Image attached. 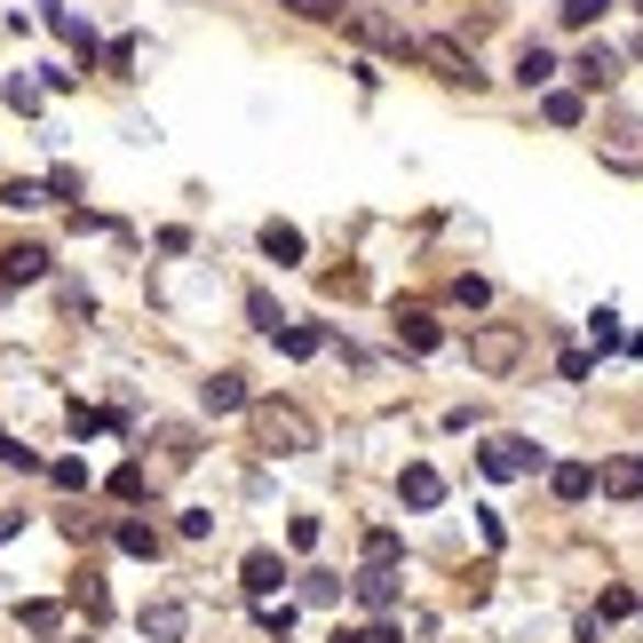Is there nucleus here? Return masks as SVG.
Listing matches in <instances>:
<instances>
[{
    "label": "nucleus",
    "mask_w": 643,
    "mask_h": 643,
    "mask_svg": "<svg viewBox=\"0 0 643 643\" xmlns=\"http://www.w3.org/2000/svg\"><path fill=\"white\" fill-rule=\"evenodd\" d=\"M247 421H255V445H262V453H311V445H318V421L302 414V405L262 397V405H247Z\"/></svg>",
    "instance_id": "nucleus-1"
},
{
    "label": "nucleus",
    "mask_w": 643,
    "mask_h": 643,
    "mask_svg": "<svg viewBox=\"0 0 643 643\" xmlns=\"http://www.w3.org/2000/svg\"><path fill=\"white\" fill-rule=\"evenodd\" d=\"M485 477H540V469H549V453L532 445V437H485Z\"/></svg>",
    "instance_id": "nucleus-2"
},
{
    "label": "nucleus",
    "mask_w": 643,
    "mask_h": 643,
    "mask_svg": "<svg viewBox=\"0 0 643 643\" xmlns=\"http://www.w3.org/2000/svg\"><path fill=\"white\" fill-rule=\"evenodd\" d=\"M524 358V334L517 326H469V365H485V374H509Z\"/></svg>",
    "instance_id": "nucleus-3"
},
{
    "label": "nucleus",
    "mask_w": 643,
    "mask_h": 643,
    "mask_svg": "<svg viewBox=\"0 0 643 643\" xmlns=\"http://www.w3.org/2000/svg\"><path fill=\"white\" fill-rule=\"evenodd\" d=\"M414 56H421V64H437V80H453V88H485V72H477V56H461L453 41H421Z\"/></svg>",
    "instance_id": "nucleus-4"
},
{
    "label": "nucleus",
    "mask_w": 643,
    "mask_h": 643,
    "mask_svg": "<svg viewBox=\"0 0 643 643\" xmlns=\"http://www.w3.org/2000/svg\"><path fill=\"white\" fill-rule=\"evenodd\" d=\"M41 16H48V32H64V41H72V56H80V64H95V56H104L95 24H80L72 9H64V0H41Z\"/></svg>",
    "instance_id": "nucleus-5"
},
{
    "label": "nucleus",
    "mask_w": 643,
    "mask_h": 643,
    "mask_svg": "<svg viewBox=\"0 0 643 643\" xmlns=\"http://www.w3.org/2000/svg\"><path fill=\"white\" fill-rule=\"evenodd\" d=\"M342 24L358 32V41H365V48H390V56H414V48H421V41H405V32H397L390 16H374V9H350Z\"/></svg>",
    "instance_id": "nucleus-6"
},
{
    "label": "nucleus",
    "mask_w": 643,
    "mask_h": 643,
    "mask_svg": "<svg viewBox=\"0 0 643 643\" xmlns=\"http://www.w3.org/2000/svg\"><path fill=\"white\" fill-rule=\"evenodd\" d=\"M397 493H405V509H437V500H445V477H437L429 461H414V469L397 477Z\"/></svg>",
    "instance_id": "nucleus-7"
},
{
    "label": "nucleus",
    "mask_w": 643,
    "mask_h": 643,
    "mask_svg": "<svg viewBox=\"0 0 643 643\" xmlns=\"http://www.w3.org/2000/svg\"><path fill=\"white\" fill-rule=\"evenodd\" d=\"M572 80H580V88H612V80H620V56L596 41V48H580V56H572Z\"/></svg>",
    "instance_id": "nucleus-8"
},
{
    "label": "nucleus",
    "mask_w": 643,
    "mask_h": 643,
    "mask_svg": "<svg viewBox=\"0 0 643 643\" xmlns=\"http://www.w3.org/2000/svg\"><path fill=\"white\" fill-rule=\"evenodd\" d=\"M32 279H48V247H9L0 255V286H32Z\"/></svg>",
    "instance_id": "nucleus-9"
},
{
    "label": "nucleus",
    "mask_w": 643,
    "mask_h": 643,
    "mask_svg": "<svg viewBox=\"0 0 643 643\" xmlns=\"http://www.w3.org/2000/svg\"><path fill=\"white\" fill-rule=\"evenodd\" d=\"M596 485H603V477H596L588 461H556V469H549V493H556V500H588Z\"/></svg>",
    "instance_id": "nucleus-10"
},
{
    "label": "nucleus",
    "mask_w": 643,
    "mask_h": 643,
    "mask_svg": "<svg viewBox=\"0 0 643 643\" xmlns=\"http://www.w3.org/2000/svg\"><path fill=\"white\" fill-rule=\"evenodd\" d=\"M239 580H247V596H262V603H270V596H279V580H286V564L270 556V549H255V556L239 564Z\"/></svg>",
    "instance_id": "nucleus-11"
},
{
    "label": "nucleus",
    "mask_w": 643,
    "mask_h": 643,
    "mask_svg": "<svg viewBox=\"0 0 643 643\" xmlns=\"http://www.w3.org/2000/svg\"><path fill=\"white\" fill-rule=\"evenodd\" d=\"M358 603H365V612H390V603H397V572L390 564H365L358 572Z\"/></svg>",
    "instance_id": "nucleus-12"
},
{
    "label": "nucleus",
    "mask_w": 643,
    "mask_h": 643,
    "mask_svg": "<svg viewBox=\"0 0 643 643\" xmlns=\"http://www.w3.org/2000/svg\"><path fill=\"white\" fill-rule=\"evenodd\" d=\"M397 342L414 350V358H429L437 342H445V334H437V318H429V311H397Z\"/></svg>",
    "instance_id": "nucleus-13"
},
{
    "label": "nucleus",
    "mask_w": 643,
    "mask_h": 643,
    "mask_svg": "<svg viewBox=\"0 0 643 643\" xmlns=\"http://www.w3.org/2000/svg\"><path fill=\"white\" fill-rule=\"evenodd\" d=\"M262 255H270V262H302V255H311V239H302L294 223H262Z\"/></svg>",
    "instance_id": "nucleus-14"
},
{
    "label": "nucleus",
    "mask_w": 643,
    "mask_h": 643,
    "mask_svg": "<svg viewBox=\"0 0 643 643\" xmlns=\"http://www.w3.org/2000/svg\"><path fill=\"white\" fill-rule=\"evenodd\" d=\"M603 493H612V500H635V493H643V453H628V461L603 469Z\"/></svg>",
    "instance_id": "nucleus-15"
},
{
    "label": "nucleus",
    "mask_w": 643,
    "mask_h": 643,
    "mask_svg": "<svg viewBox=\"0 0 643 643\" xmlns=\"http://www.w3.org/2000/svg\"><path fill=\"white\" fill-rule=\"evenodd\" d=\"M199 397H207V414H239V405H247V382H239V374H215Z\"/></svg>",
    "instance_id": "nucleus-16"
},
{
    "label": "nucleus",
    "mask_w": 643,
    "mask_h": 643,
    "mask_svg": "<svg viewBox=\"0 0 643 643\" xmlns=\"http://www.w3.org/2000/svg\"><path fill=\"white\" fill-rule=\"evenodd\" d=\"M549 72H556V56H549V48L532 41V48L517 56V80H524V88H549Z\"/></svg>",
    "instance_id": "nucleus-17"
},
{
    "label": "nucleus",
    "mask_w": 643,
    "mask_h": 643,
    "mask_svg": "<svg viewBox=\"0 0 643 643\" xmlns=\"http://www.w3.org/2000/svg\"><path fill=\"white\" fill-rule=\"evenodd\" d=\"M144 635L176 643V635H183V603H151V612H144Z\"/></svg>",
    "instance_id": "nucleus-18"
},
{
    "label": "nucleus",
    "mask_w": 643,
    "mask_h": 643,
    "mask_svg": "<svg viewBox=\"0 0 643 643\" xmlns=\"http://www.w3.org/2000/svg\"><path fill=\"white\" fill-rule=\"evenodd\" d=\"M247 318H255V326H262V334H270V342H279V334H286V318H279V302H270V294H262V286H255V294H247Z\"/></svg>",
    "instance_id": "nucleus-19"
},
{
    "label": "nucleus",
    "mask_w": 643,
    "mask_h": 643,
    "mask_svg": "<svg viewBox=\"0 0 643 643\" xmlns=\"http://www.w3.org/2000/svg\"><path fill=\"white\" fill-rule=\"evenodd\" d=\"M16 620H24L32 635H56V628H64V603H16Z\"/></svg>",
    "instance_id": "nucleus-20"
},
{
    "label": "nucleus",
    "mask_w": 643,
    "mask_h": 643,
    "mask_svg": "<svg viewBox=\"0 0 643 643\" xmlns=\"http://www.w3.org/2000/svg\"><path fill=\"white\" fill-rule=\"evenodd\" d=\"M540 112H549V127H580V112H588V104H580V95H572V88H556V95H549V104H540Z\"/></svg>",
    "instance_id": "nucleus-21"
},
{
    "label": "nucleus",
    "mask_w": 643,
    "mask_h": 643,
    "mask_svg": "<svg viewBox=\"0 0 643 643\" xmlns=\"http://www.w3.org/2000/svg\"><path fill=\"white\" fill-rule=\"evenodd\" d=\"M0 207H16V215H24V207H48V183H24V176H16L9 191H0Z\"/></svg>",
    "instance_id": "nucleus-22"
},
{
    "label": "nucleus",
    "mask_w": 643,
    "mask_h": 643,
    "mask_svg": "<svg viewBox=\"0 0 643 643\" xmlns=\"http://www.w3.org/2000/svg\"><path fill=\"white\" fill-rule=\"evenodd\" d=\"M318 342H326L318 326H286V334H279V350H286V358H318Z\"/></svg>",
    "instance_id": "nucleus-23"
},
{
    "label": "nucleus",
    "mask_w": 643,
    "mask_h": 643,
    "mask_svg": "<svg viewBox=\"0 0 643 643\" xmlns=\"http://www.w3.org/2000/svg\"><path fill=\"white\" fill-rule=\"evenodd\" d=\"M120 549H127V556H159V532L127 517V524H120Z\"/></svg>",
    "instance_id": "nucleus-24"
},
{
    "label": "nucleus",
    "mask_w": 643,
    "mask_h": 643,
    "mask_svg": "<svg viewBox=\"0 0 643 643\" xmlns=\"http://www.w3.org/2000/svg\"><path fill=\"white\" fill-rule=\"evenodd\" d=\"M294 16H311V24H334V16H350V0H286Z\"/></svg>",
    "instance_id": "nucleus-25"
},
{
    "label": "nucleus",
    "mask_w": 643,
    "mask_h": 643,
    "mask_svg": "<svg viewBox=\"0 0 643 643\" xmlns=\"http://www.w3.org/2000/svg\"><path fill=\"white\" fill-rule=\"evenodd\" d=\"M588 334H596V350H628V334H620V318H612V311H596V318H588Z\"/></svg>",
    "instance_id": "nucleus-26"
},
{
    "label": "nucleus",
    "mask_w": 643,
    "mask_h": 643,
    "mask_svg": "<svg viewBox=\"0 0 643 643\" xmlns=\"http://www.w3.org/2000/svg\"><path fill=\"white\" fill-rule=\"evenodd\" d=\"M596 612H603V620H628V612H643V603H635L628 588H603V596H596Z\"/></svg>",
    "instance_id": "nucleus-27"
},
{
    "label": "nucleus",
    "mask_w": 643,
    "mask_h": 643,
    "mask_svg": "<svg viewBox=\"0 0 643 643\" xmlns=\"http://www.w3.org/2000/svg\"><path fill=\"white\" fill-rule=\"evenodd\" d=\"M365 564H397V532H390V524L365 532Z\"/></svg>",
    "instance_id": "nucleus-28"
},
{
    "label": "nucleus",
    "mask_w": 643,
    "mask_h": 643,
    "mask_svg": "<svg viewBox=\"0 0 643 643\" xmlns=\"http://www.w3.org/2000/svg\"><path fill=\"white\" fill-rule=\"evenodd\" d=\"M9 104H16V112H41V80L16 72V80H9Z\"/></svg>",
    "instance_id": "nucleus-29"
},
{
    "label": "nucleus",
    "mask_w": 643,
    "mask_h": 643,
    "mask_svg": "<svg viewBox=\"0 0 643 643\" xmlns=\"http://www.w3.org/2000/svg\"><path fill=\"white\" fill-rule=\"evenodd\" d=\"M135 493H144V469H135V461L112 469V500H135Z\"/></svg>",
    "instance_id": "nucleus-30"
},
{
    "label": "nucleus",
    "mask_w": 643,
    "mask_h": 643,
    "mask_svg": "<svg viewBox=\"0 0 643 643\" xmlns=\"http://www.w3.org/2000/svg\"><path fill=\"white\" fill-rule=\"evenodd\" d=\"M48 477H56L64 493H80V485H88V461H56V469H48Z\"/></svg>",
    "instance_id": "nucleus-31"
},
{
    "label": "nucleus",
    "mask_w": 643,
    "mask_h": 643,
    "mask_svg": "<svg viewBox=\"0 0 643 643\" xmlns=\"http://www.w3.org/2000/svg\"><path fill=\"white\" fill-rule=\"evenodd\" d=\"M215 532V509H183V540H207Z\"/></svg>",
    "instance_id": "nucleus-32"
},
{
    "label": "nucleus",
    "mask_w": 643,
    "mask_h": 643,
    "mask_svg": "<svg viewBox=\"0 0 643 643\" xmlns=\"http://www.w3.org/2000/svg\"><path fill=\"white\" fill-rule=\"evenodd\" d=\"M334 643H382V635H374V628H365V635H358V628H334Z\"/></svg>",
    "instance_id": "nucleus-33"
},
{
    "label": "nucleus",
    "mask_w": 643,
    "mask_h": 643,
    "mask_svg": "<svg viewBox=\"0 0 643 643\" xmlns=\"http://www.w3.org/2000/svg\"><path fill=\"white\" fill-rule=\"evenodd\" d=\"M635 9H643V0H635Z\"/></svg>",
    "instance_id": "nucleus-34"
}]
</instances>
